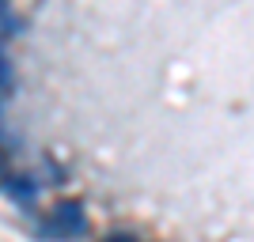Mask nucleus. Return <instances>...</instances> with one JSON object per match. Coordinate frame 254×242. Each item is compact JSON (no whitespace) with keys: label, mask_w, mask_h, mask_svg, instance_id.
Instances as JSON below:
<instances>
[{"label":"nucleus","mask_w":254,"mask_h":242,"mask_svg":"<svg viewBox=\"0 0 254 242\" xmlns=\"http://www.w3.org/2000/svg\"><path fill=\"white\" fill-rule=\"evenodd\" d=\"M84 231H87V220H84V208L76 200H61L53 208V216L38 227V235H46V239H76Z\"/></svg>","instance_id":"1"},{"label":"nucleus","mask_w":254,"mask_h":242,"mask_svg":"<svg viewBox=\"0 0 254 242\" xmlns=\"http://www.w3.org/2000/svg\"><path fill=\"white\" fill-rule=\"evenodd\" d=\"M110 242H133V239H129V235H114Z\"/></svg>","instance_id":"4"},{"label":"nucleus","mask_w":254,"mask_h":242,"mask_svg":"<svg viewBox=\"0 0 254 242\" xmlns=\"http://www.w3.org/2000/svg\"><path fill=\"white\" fill-rule=\"evenodd\" d=\"M0 87H11V68H8L4 57H0Z\"/></svg>","instance_id":"3"},{"label":"nucleus","mask_w":254,"mask_h":242,"mask_svg":"<svg viewBox=\"0 0 254 242\" xmlns=\"http://www.w3.org/2000/svg\"><path fill=\"white\" fill-rule=\"evenodd\" d=\"M8 193H11L15 200H23V204H27V200H34V193H38V190H34L31 178H8Z\"/></svg>","instance_id":"2"}]
</instances>
